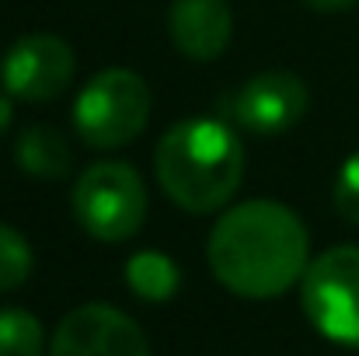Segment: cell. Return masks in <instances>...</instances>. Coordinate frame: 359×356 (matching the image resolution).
<instances>
[{
    "mask_svg": "<svg viewBox=\"0 0 359 356\" xmlns=\"http://www.w3.org/2000/svg\"><path fill=\"white\" fill-rule=\"evenodd\" d=\"M42 325L25 308L0 311V356H42Z\"/></svg>",
    "mask_w": 359,
    "mask_h": 356,
    "instance_id": "7c38bea8",
    "label": "cell"
},
{
    "mask_svg": "<svg viewBox=\"0 0 359 356\" xmlns=\"http://www.w3.org/2000/svg\"><path fill=\"white\" fill-rule=\"evenodd\" d=\"M300 304L325 339L359 350V244L328 248L307 265Z\"/></svg>",
    "mask_w": 359,
    "mask_h": 356,
    "instance_id": "5b68a950",
    "label": "cell"
},
{
    "mask_svg": "<svg viewBox=\"0 0 359 356\" xmlns=\"http://www.w3.org/2000/svg\"><path fill=\"white\" fill-rule=\"evenodd\" d=\"M126 283L140 301L164 304L178 294L182 272H178V262L171 255L147 248V251H136V255L126 258Z\"/></svg>",
    "mask_w": 359,
    "mask_h": 356,
    "instance_id": "8fae6325",
    "label": "cell"
},
{
    "mask_svg": "<svg viewBox=\"0 0 359 356\" xmlns=\"http://www.w3.org/2000/svg\"><path fill=\"white\" fill-rule=\"evenodd\" d=\"M304 4H307V7H314V11H328V14L356 7V0H304Z\"/></svg>",
    "mask_w": 359,
    "mask_h": 356,
    "instance_id": "9a60e30c",
    "label": "cell"
},
{
    "mask_svg": "<svg viewBox=\"0 0 359 356\" xmlns=\"http://www.w3.org/2000/svg\"><path fill=\"white\" fill-rule=\"evenodd\" d=\"M32 244L25 241L21 231L0 224V294L7 290H18L28 276H32Z\"/></svg>",
    "mask_w": 359,
    "mask_h": 356,
    "instance_id": "4fadbf2b",
    "label": "cell"
},
{
    "mask_svg": "<svg viewBox=\"0 0 359 356\" xmlns=\"http://www.w3.org/2000/svg\"><path fill=\"white\" fill-rule=\"evenodd\" d=\"M311 105L307 84L297 74L269 70L251 81H244L234 95L224 98V112L238 122L241 129L258 136H279L290 126H297Z\"/></svg>",
    "mask_w": 359,
    "mask_h": 356,
    "instance_id": "52a82bcc",
    "label": "cell"
},
{
    "mask_svg": "<svg viewBox=\"0 0 359 356\" xmlns=\"http://www.w3.org/2000/svg\"><path fill=\"white\" fill-rule=\"evenodd\" d=\"M150 119V88L133 70H102L88 81L74 105V126L84 143L112 150L133 143Z\"/></svg>",
    "mask_w": 359,
    "mask_h": 356,
    "instance_id": "3957f363",
    "label": "cell"
},
{
    "mask_svg": "<svg viewBox=\"0 0 359 356\" xmlns=\"http://www.w3.org/2000/svg\"><path fill=\"white\" fill-rule=\"evenodd\" d=\"M11 122H14V109H11V98H7V91L0 95V136L11 129Z\"/></svg>",
    "mask_w": 359,
    "mask_h": 356,
    "instance_id": "2e32d148",
    "label": "cell"
},
{
    "mask_svg": "<svg viewBox=\"0 0 359 356\" xmlns=\"http://www.w3.org/2000/svg\"><path fill=\"white\" fill-rule=\"evenodd\" d=\"M14 157H18L21 171L25 175H35V178H63L70 171V164H74L70 143L53 126H32V129H25L21 140H18V147H14Z\"/></svg>",
    "mask_w": 359,
    "mask_h": 356,
    "instance_id": "30bf717a",
    "label": "cell"
},
{
    "mask_svg": "<svg viewBox=\"0 0 359 356\" xmlns=\"http://www.w3.org/2000/svg\"><path fill=\"white\" fill-rule=\"evenodd\" d=\"M74 217L98 241H126L147 220L143 178L126 161H98L74 185Z\"/></svg>",
    "mask_w": 359,
    "mask_h": 356,
    "instance_id": "277c9868",
    "label": "cell"
},
{
    "mask_svg": "<svg viewBox=\"0 0 359 356\" xmlns=\"http://www.w3.org/2000/svg\"><path fill=\"white\" fill-rule=\"evenodd\" d=\"M168 28L182 56L210 63L231 46L234 14L227 0H175L168 11Z\"/></svg>",
    "mask_w": 359,
    "mask_h": 356,
    "instance_id": "9c48e42d",
    "label": "cell"
},
{
    "mask_svg": "<svg viewBox=\"0 0 359 356\" xmlns=\"http://www.w3.org/2000/svg\"><path fill=\"white\" fill-rule=\"evenodd\" d=\"M335 210L359 228V150L342 164L339 178H335Z\"/></svg>",
    "mask_w": 359,
    "mask_h": 356,
    "instance_id": "5bb4252c",
    "label": "cell"
},
{
    "mask_svg": "<svg viewBox=\"0 0 359 356\" xmlns=\"http://www.w3.org/2000/svg\"><path fill=\"white\" fill-rule=\"evenodd\" d=\"M154 171L171 203L189 213H213L238 192L244 147L220 119H185L161 136Z\"/></svg>",
    "mask_w": 359,
    "mask_h": 356,
    "instance_id": "7a4b0ae2",
    "label": "cell"
},
{
    "mask_svg": "<svg viewBox=\"0 0 359 356\" xmlns=\"http://www.w3.org/2000/svg\"><path fill=\"white\" fill-rule=\"evenodd\" d=\"M210 269L231 294L272 301L307 272L311 237L304 220L272 199L231 206L210 231Z\"/></svg>",
    "mask_w": 359,
    "mask_h": 356,
    "instance_id": "6da1fadb",
    "label": "cell"
},
{
    "mask_svg": "<svg viewBox=\"0 0 359 356\" xmlns=\"http://www.w3.org/2000/svg\"><path fill=\"white\" fill-rule=\"evenodd\" d=\"M77 74V56L60 35H25L0 60V84L18 102H53Z\"/></svg>",
    "mask_w": 359,
    "mask_h": 356,
    "instance_id": "8992f818",
    "label": "cell"
},
{
    "mask_svg": "<svg viewBox=\"0 0 359 356\" xmlns=\"http://www.w3.org/2000/svg\"><path fill=\"white\" fill-rule=\"evenodd\" d=\"M49 356H150L140 325L109 304L74 308L53 332Z\"/></svg>",
    "mask_w": 359,
    "mask_h": 356,
    "instance_id": "ba28073f",
    "label": "cell"
}]
</instances>
